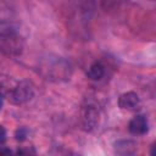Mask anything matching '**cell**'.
Here are the masks:
<instances>
[{
    "label": "cell",
    "instance_id": "obj_4",
    "mask_svg": "<svg viewBox=\"0 0 156 156\" xmlns=\"http://www.w3.org/2000/svg\"><path fill=\"white\" fill-rule=\"evenodd\" d=\"M98 122V111L93 106H87L82 110V123L84 129L90 130Z\"/></svg>",
    "mask_w": 156,
    "mask_h": 156
},
{
    "label": "cell",
    "instance_id": "obj_9",
    "mask_svg": "<svg viewBox=\"0 0 156 156\" xmlns=\"http://www.w3.org/2000/svg\"><path fill=\"white\" fill-rule=\"evenodd\" d=\"M26 129H23V128H21V129H18L17 132H16V139L17 140H24L26 139Z\"/></svg>",
    "mask_w": 156,
    "mask_h": 156
},
{
    "label": "cell",
    "instance_id": "obj_5",
    "mask_svg": "<svg viewBox=\"0 0 156 156\" xmlns=\"http://www.w3.org/2000/svg\"><path fill=\"white\" fill-rule=\"evenodd\" d=\"M129 132L135 135H141L147 132V121L144 116H136L129 122Z\"/></svg>",
    "mask_w": 156,
    "mask_h": 156
},
{
    "label": "cell",
    "instance_id": "obj_2",
    "mask_svg": "<svg viewBox=\"0 0 156 156\" xmlns=\"http://www.w3.org/2000/svg\"><path fill=\"white\" fill-rule=\"evenodd\" d=\"M0 48L7 54H18L21 51V41L11 33L0 35Z\"/></svg>",
    "mask_w": 156,
    "mask_h": 156
},
{
    "label": "cell",
    "instance_id": "obj_8",
    "mask_svg": "<svg viewBox=\"0 0 156 156\" xmlns=\"http://www.w3.org/2000/svg\"><path fill=\"white\" fill-rule=\"evenodd\" d=\"M16 156H35V150L33 146H22L17 150Z\"/></svg>",
    "mask_w": 156,
    "mask_h": 156
},
{
    "label": "cell",
    "instance_id": "obj_11",
    "mask_svg": "<svg viewBox=\"0 0 156 156\" xmlns=\"http://www.w3.org/2000/svg\"><path fill=\"white\" fill-rule=\"evenodd\" d=\"M0 156H13V154L10 149H1L0 150Z\"/></svg>",
    "mask_w": 156,
    "mask_h": 156
},
{
    "label": "cell",
    "instance_id": "obj_10",
    "mask_svg": "<svg viewBox=\"0 0 156 156\" xmlns=\"http://www.w3.org/2000/svg\"><path fill=\"white\" fill-rule=\"evenodd\" d=\"M6 140V130L5 128L0 124V143H4Z\"/></svg>",
    "mask_w": 156,
    "mask_h": 156
},
{
    "label": "cell",
    "instance_id": "obj_1",
    "mask_svg": "<svg viewBox=\"0 0 156 156\" xmlns=\"http://www.w3.org/2000/svg\"><path fill=\"white\" fill-rule=\"evenodd\" d=\"M33 85L28 80H21L11 91L10 99L13 104H24L33 96Z\"/></svg>",
    "mask_w": 156,
    "mask_h": 156
},
{
    "label": "cell",
    "instance_id": "obj_6",
    "mask_svg": "<svg viewBox=\"0 0 156 156\" xmlns=\"http://www.w3.org/2000/svg\"><path fill=\"white\" fill-rule=\"evenodd\" d=\"M116 152L121 156H133L136 151V144L130 140H122L116 143Z\"/></svg>",
    "mask_w": 156,
    "mask_h": 156
},
{
    "label": "cell",
    "instance_id": "obj_13",
    "mask_svg": "<svg viewBox=\"0 0 156 156\" xmlns=\"http://www.w3.org/2000/svg\"><path fill=\"white\" fill-rule=\"evenodd\" d=\"M67 156H78V155H67Z\"/></svg>",
    "mask_w": 156,
    "mask_h": 156
},
{
    "label": "cell",
    "instance_id": "obj_7",
    "mask_svg": "<svg viewBox=\"0 0 156 156\" xmlns=\"http://www.w3.org/2000/svg\"><path fill=\"white\" fill-rule=\"evenodd\" d=\"M105 73V69H104V66L100 63V62H95L93 63L89 69H88V77L90 79H94V80H98L100 79Z\"/></svg>",
    "mask_w": 156,
    "mask_h": 156
},
{
    "label": "cell",
    "instance_id": "obj_3",
    "mask_svg": "<svg viewBox=\"0 0 156 156\" xmlns=\"http://www.w3.org/2000/svg\"><path fill=\"white\" fill-rule=\"evenodd\" d=\"M118 105L122 110H127V111H135L139 108L140 106V99L136 93L134 91H128L124 93L119 96L118 99Z\"/></svg>",
    "mask_w": 156,
    "mask_h": 156
},
{
    "label": "cell",
    "instance_id": "obj_12",
    "mask_svg": "<svg viewBox=\"0 0 156 156\" xmlns=\"http://www.w3.org/2000/svg\"><path fill=\"white\" fill-rule=\"evenodd\" d=\"M2 104H4V98H2V95L0 94V110H1V107H2Z\"/></svg>",
    "mask_w": 156,
    "mask_h": 156
}]
</instances>
